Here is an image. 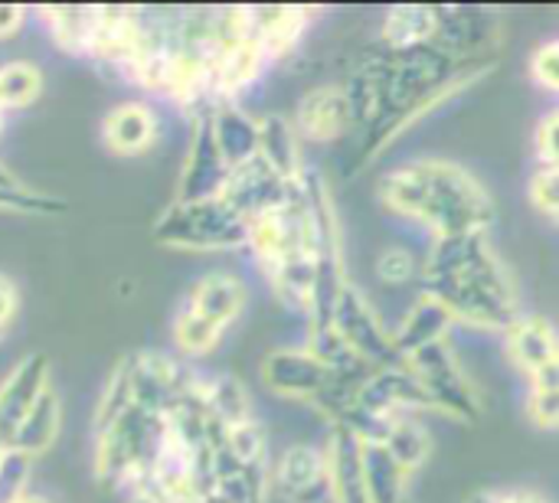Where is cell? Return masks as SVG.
I'll list each match as a JSON object with an SVG mask.
<instances>
[{"label":"cell","mask_w":559,"mask_h":503,"mask_svg":"<svg viewBox=\"0 0 559 503\" xmlns=\"http://www.w3.org/2000/svg\"><path fill=\"white\" fill-rule=\"evenodd\" d=\"M29 183H23L7 164H0V190H26Z\"/></svg>","instance_id":"obj_42"},{"label":"cell","mask_w":559,"mask_h":503,"mask_svg":"<svg viewBox=\"0 0 559 503\" xmlns=\"http://www.w3.org/2000/svg\"><path fill=\"white\" fill-rule=\"evenodd\" d=\"M324 327L334 331V337L357 360H364L373 370L403 363V357L396 350V340H393V327L383 324L380 311L370 304V298L354 282L341 291V298H337V304H334ZM308 331H321V327H308Z\"/></svg>","instance_id":"obj_10"},{"label":"cell","mask_w":559,"mask_h":503,"mask_svg":"<svg viewBox=\"0 0 559 503\" xmlns=\"http://www.w3.org/2000/svg\"><path fill=\"white\" fill-rule=\"evenodd\" d=\"M468 503H554L550 498H544L534 488H488L472 494Z\"/></svg>","instance_id":"obj_38"},{"label":"cell","mask_w":559,"mask_h":503,"mask_svg":"<svg viewBox=\"0 0 559 503\" xmlns=\"http://www.w3.org/2000/svg\"><path fill=\"white\" fill-rule=\"evenodd\" d=\"M43 92V72L39 65L26 62V59H13L0 65V108L10 111H23L29 108Z\"/></svg>","instance_id":"obj_31"},{"label":"cell","mask_w":559,"mask_h":503,"mask_svg":"<svg viewBox=\"0 0 559 503\" xmlns=\"http://www.w3.org/2000/svg\"><path fill=\"white\" fill-rule=\"evenodd\" d=\"M292 124L301 144H341L354 134V111L344 82H324L308 88L292 111Z\"/></svg>","instance_id":"obj_11"},{"label":"cell","mask_w":559,"mask_h":503,"mask_svg":"<svg viewBox=\"0 0 559 503\" xmlns=\"http://www.w3.org/2000/svg\"><path fill=\"white\" fill-rule=\"evenodd\" d=\"M154 239L183 252H246L249 219L223 193L206 200H174L157 216Z\"/></svg>","instance_id":"obj_8"},{"label":"cell","mask_w":559,"mask_h":503,"mask_svg":"<svg viewBox=\"0 0 559 503\" xmlns=\"http://www.w3.org/2000/svg\"><path fill=\"white\" fill-rule=\"evenodd\" d=\"M504 357L511 363V370L524 380L531 376L534 370L547 367L559 360V327L544 318V314H531L524 311L504 334Z\"/></svg>","instance_id":"obj_19"},{"label":"cell","mask_w":559,"mask_h":503,"mask_svg":"<svg viewBox=\"0 0 559 503\" xmlns=\"http://www.w3.org/2000/svg\"><path fill=\"white\" fill-rule=\"evenodd\" d=\"M246 304H249V288L239 275L206 272L187 288V298L180 308H187L190 314H197L229 334L236 327V321L242 318Z\"/></svg>","instance_id":"obj_16"},{"label":"cell","mask_w":559,"mask_h":503,"mask_svg":"<svg viewBox=\"0 0 559 503\" xmlns=\"http://www.w3.org/2000/svg\"><path fill=\"white\" fill-rule=\"evenodd\" d=\"M527 196H531V206L540 216H547L550 223L559 226V170L534 167V173L527 180Z\"/></svg>","instance_id":"obj_34"},{"label":"cell","mask_w":559,"mask_h":503,"mask_svg":"<svg viewBox=\"0 0 559 503\" xmlns=\"http://www.w3.org/2000/svg\"><path fill=\"white\" fill-rule=\"evenodd\" d=\"M3 115H7V111H3V108H0V128H3Z\"/></svg>","instance_id":"obj_45"},{"label":"cell","mask_w":559,"mask_h":503,"mask_svg":"<svg viewBox=\"0 0 559 503\" xmlns=\"http://www.w3.org/2000/svg\"><path fill=\"white\" fill-rule=\"evenodd\" d=\"M377 275L386 285H406L423 275V259H416L406 245H386L377 255Z\"/></svg>","instance_id":"obj_33"},{"label":"cell","mask_w":559,"mask_h":503,"mask_svg":"<svg viewBox=\"0 0 559 503\" xmlns=\"http://www.w3.org/2000/svg\"><path fill=\"white\" fill-rule=\"evenodd\" d=\"M59 429H62V403H59L56 390L49 386V390L39 396V403L29 409V416L23 419V426L16 429L10 448L36 462L39 455H46V452L56 445Z\"/></svg>","instance_id":"obj_27"},{"label":"cell","mask_w":559,"mask_h":503,"mask_svg":"<svg viewBox=\"0 0 559 503\" xmlns=\"http://www.w3.org/2000/svg\"><path fill=\"white\" fill-rule=\"evenodd\" d=\"M39 20L49 39L69 56H92L95 33L102 23V7H39Z\"/></svg>","instance_id":"obj_26"},{"label":"cell","mask_w":559,"mask_h":503,"mask_svg":"<svg viewBox=\"0 0 559 503\" xmlns=\"http://www.w3.org/2000/svg\"><path fill=\"white\" fill-rule=\"evenodd\" d=\"M406 367L413 370L429 412L445 416L462 426H475L481 419V393L475 390L472 376L465 373L449 340L413 354Z\"/></svg>","instance_id":"obj_9"},{"label":"cell","mask_w":559,"mask_h":503,"mask_svg":"<svg viewBox=\"0 0 559 503\" xmlns=\"http://www.w3.org/2000/svg\"><path fill=\"white\" fill-rule=\"evenodd\" d=\"M331 478L324 445H288L272 458V498L282 503H328Z\"/></svg>","instance_id":"obj_12"},{"label":"cell","mask_w":559,"mask_h":503,"mask_svg":"<svg viewBox=\"0 0 559 503\" xmlns=\"http://www.w3.org/2000/svg\"><path fill=\"white\" fill-rule=\"evenodd\" d=\"M246 252L278 304L308 318L321 262L331 252H344L337 206L318 170H308L285 203L249 223Z\"/></svg>","instance_id":"obj_2"},{"label":"cell","mask_w":559,"mask_h":503,"mask_svg":"<svg viewBox=\"0 0 559 503\" xmlns=\"http://www.w3.org/2000/svg\"><path fill=\"white\" fill-rule=\"evenodd\" d=\"M167 439V419L131 403L118 419L95 429V478L115 491H131L151 478Z\"/></svg>","instance_id":"obj_6"},{"label":"cell","mask_w":559,"mask_h":503,"mask_svg":"<svg viewBox=\"0 0 559 503\" xmlns=\"http://www.w3.org/2000/svg\"><path fill=\"white\" fill-rule=\"evenodd\" d=\"M419 288L449 311L455 327L504 334L524 314L518 282L491 245V232L429 242Z\"/></svg>","instance_id":"obj_3"},{"label":"cell","mask_w":559,"mask_h":503,"mask_svg":"<svg viewBox=\"0 0 559 503\" xmlns=\"http://www.w3.org/2000/svg\"><path fill=\"white\" fill-rule=\"evenodd\" d=\"M141 33H144V10L131 7H102V23L95 33L92 46V62L111 75H121L124 82L131 79V69L138 62L141 49Z\"/></svg>","instance_id":"obj_15"},{"label":"cell","mask_w":559,"mask_h":503,"mask_svg":"<svg viewBox=\"0 0 559 503\" xmlns=\"http://www.w3.org/2000/svg\"><path fill=\"white\" fill-rule=\"evenodd\" d=\"M29 471H33V458L7 448V455L0 458V503H16L26 491V481H29Z\"/></svg>","instance_id":"obj_36"},{"label":"cell","mask_w":559,"mask_h":503,"mask_svg":"<svg viewBox=\"0 0 559 503\" xmlns=\"http://www.w3.org/2000/svg\"><path fill=\"white\" fill-rule=\"evenodd\" d=\"M442 7H390L377 23V46L390 52L426 49L439 43Z\"/></svg>","instance_id":"obj_22"},{"label":"cell","mask_w":559,"mask_h":503,"mask_svg":"<svg viewBox=\"0 0 559 503\" xmlns=\"http://www.w3.org/2000/svg\"><path fill=\"white\" fill-rule=\"evenodd\" d=\"M3 455H7V445H3V442H0V458H3Z\"/></svg>","instance_id":"obj_44"},{"label":"cell","mask_w":559,"mask_h":503,"mask_svg":"<svg viewBox=\"0 0 559 503\" xmlns=\"http://www.w3.org/2000/svg\"><path fill=\"white\" fill-rule=\"evenodd\" d=\"M262 386L288 403H301L308 409H314L318 416L328 419V426H337L347 419L364 380L357 373H337L331 363H324L305 340L301 344H288V347H275L262 357L259 367Z\"/></svg>","instance_id":"obj_5"},{"label":"cell","mask_w":559,"mask_h":503,"mask_svg":"<svg viewBox=\"0 0 559 503\" xmlns=\"http://www.w3.org/2000/svg\"><path fill=\"white\" fill-rule=\"evenodd\" d=\"M210 124L229 170L259 157V115L246 111L242 105H216L210 108Z\"/></svg>","instance_id":"obj_25"},{"label":"cell","mask_w":559,"mask_h":503,"mask_svg":"<svg viewBox=\"0 0 559 503\" xmlns=\"http://www.w3.org/2000/svg\"><path fill=\"white\" fill-rule=\"evenodd\" d=\"M16 503H46V501H43V498H36V494H23Z\"/></svg>","instance_id":"obj_43"},{"label":"cell","mask_w":559,"mask_h":503,"mask_svg":"<svg viewBox=\"0 0 559 503\" xmlns=\"http://www.w3.org/2000/svg\"><path fill=\"white\" fill-rule=\"evenodd\" d=\"M452 331H455V321L449 318V311L439 301H432L429 295L419 291V298L406 308L403 321L393 327V340H396L400 357L409 360L413 354L449 340Z\"/></svg>","instance_id":"obj_23"},{"label":"cell","mask_w":559,"mask_h":503,"mask_svg":"<svg viewBox=\"0 0 559 503\" xmlns=\"http://www.w3.org/2000/svg\"><path fill=\"white\" fill-rule=\"evenodd\" d=\"M377 200L429 242L491 232L498 216L485 183L449 157H413L390 167L377 183Z\"/></svg>","instance_id":"obj_4"},{"label":"cell","mask_w":559,"mask_h":503,"mask_svg":"<svg viewBox=\"0 0 559 503\" xmlns=\"http://www.w3.org/2000/svg\"><path fill=\"white\" fill-rule=\"evenodd\" d=\"M49 373H52V367H49L46 354H26L0 380V442L7 448H10L16 429L23 426V419L29 416V409L52 386Z\"/></svg>","instance_id":"obj_14"},{"label":"cell","mask_w":559,"mask_h":503,"mask_svg":"<svg viewBox=\"0 0 559 503\" xmlns=\"http://www.w3.org/2000/svg\"><path fill=\"white\" fill-rule=\"evenodd\" d=\"M360 439L386 448L409 475H416L429 462V455H432V435H429V429H426L419 412L390 416V419L370 426L367 432H360Z\"/></svg>","instance_id":"obj_21"},{"label":"cell","mask_w":559,"mask_h":503,"mask_svg":"<svg viewBox=\"0 0 559 503\" xmlns=\"http://www.w3.org/2000/svg\"><path fill=\"white\" fill-rule=\"evenodd\" d=\"M531 79L537 88H544L547 95L559 98V33L544 39L534 52H531Z\"/></svg>","instance_id":"obj_35"},{"label":"cell","mask_w":559,"mask_h":503,"mask_svg":"<svg viewBox=\"0 0 559 503\" xmlns=\"http://www.w3.org/2000/svg\"><path fill=\"white\" fill-rule=\"evenodd\" d=\"M364 478L370 503H403L409 501L413 475L380 445L364 442Z\"/></svg>","instance_id":"obj_28"},{"label":"cell","mask_w":559,"mask_h":503,"mask_svg":"<svg viewBox=\"0 0 559 503\" xmlns=\"http://www.w3.org/2000/svg\"><path fill=\"white\" fill-rule=\"evenodd\" d=\"M324 455L331 478L328 503H370L364 478V439L347 426H328Z\"/></svg>","instance_id":"obj_17"},{"label":"cell","mask_w":559,"mask_h":503,"mask_svg":"<svg viewBox=\"0 0 559 503\" xmlns=\"http://www.w3.org/2000/svg\"><path fill=\"white\" fill-rule=\"evenodd\" d=\"M0 209L3 213H26V216H52V213H62L66 203L52 193L26 187V190H0Z\"/></svg>","instance_id":"obj_32"},{"label":"cell","mask_w":559,"mask_h":503,"mask_svg":"<svg viewBox=\"0 0 559 503\" xmlns=\"http://www.w3.org/2000/svg\"><path fill=\"white\" fill-rule=\"evenodd\" d=\"M488 72L491 65L462 62L442 46L409 52L373 46L364 52L344 79L354 111L357 167H370L400 141V134Z\"/></svg>","instance_id":"obj_1"},{"label":"cell","mask_w":559,"mask_h":503,"mask_svg":"<svg viewBox=\"0 0 559 503\" xmlns=\"http://www.w3.org/2000/svg\"><path fill=\"white\" fill-rule=\"evenodd\" d=\"M26 10L23 7H0V43H7V39H13V36H20V29H23V23H26Z\"/></svg>","instance_id":"obj_40"},{"label":"cell","mask_w":559,"mask_h":503,"mask_svg":"<svg viewBox=\"0 0 559 503\" xmlns=\"http://www.w3.org/2000/svg\"><path fill=\"white\" fill-rule=\"evenodd\" d=\"M223 340H226V331H223V327H216V324H210V321L190 314L187 308H180V311L174 314L170 344H174V354H177L180 360H187V363L203 360V357H210Z\"/></svg>","instance_id":"obj_30"},{"label":"cell","mask_w":559,"mask_h":503,"mask_svg":"<svg viewBox=\"0 0 559 503\" xmlns=\"http://www.w3.org/2000/svg\"><path fill=\"white\" fill-rule=\"evenodd\" d=\"M272 69L252 36L249 7H216L210 13V105H242Z\"/></svg>","instance_id":"obj_7"},{"label":"cell","mask_w":559,"mask_h":503,"mask_svg":"<svg viewBox=\"0 0 559 503\" xmlns=\"http://www.w3.org/2000/svg\"><path fill=\"white\" fill-rule=\"evenodd\" d=\"M124 498H128V503H174L157 484H151V481H141V484L131 488Z\"/></svg>","instance_id":"obj_41"},{"label":"cell","mask_w":559,"mask_h":503,"mask_svg":"<svg viewBox=\"0 0 559 503\" xmlns=\"http://www.w3.org/2000/svg\"><path fill=\"white\" fill-rule=\"evenodd\" d=\"M403 503H413V498H409V501H403Z\"/></svg>","instance_id":"obj_46"},{"label":"cell","mask_w":559,"mask_h":503,"mask_svg":"<svg viewBox=\"0 0 559 503\" xmlns=\"http://www.w3.org/2000/svg\"><path fill=\"white\" fill-rule=\"evenodd\" d=\"M534 157H537V167L559 170V105L547 115H540L534 128Z\"/></svg>","instance_id":"obj_37"},{"label":"cell","mask_w":559,"mask_h":503,"mask_svg":"<svg viewBox=\"0 0 559 503\" xmlns=\"http://www.w3.org/2000/svg\"><path fill=\"white\" fill-rule=\"evenodd\" d=\"M259 157L285 180H305L308 164L301 154V137L285 115H259Z\"/></svg>","instance_id":"obj_24"},{"label":"cell","mask_w":559,"mask_h":503,"mask_svg":"<svg viewBox=\"0 0 559 503\" xmlns=\"http://www.w3.org/2000/svg\"><path fill=\"white\" fill-rule=\"evenodd\" d=\"M190 144H187V157L180 167V180H177V200H206V196H219L229 177V164L216 144L213 124H210V111L190 118Z\"/></svg>","instance_id":"obj_13"},{"label":"cell","mask_w":559,"mask_h":503,"mask_svg":"<svg viewBox=\"0 0 559 503\" xmlns=\"http://www.w3.org/2000/svg\"><path fill=\"white\" fill-rule=\"evenodd\" d=\"M314 16L318 13L311 7H249L252 36L272 65L285 62L301 46Z\"/></svg>","instance_id":"obj_20"},{"label":"cell","mask_w":559,"mask_h":503,"mask_svg":"<svg viewBox=\"0 0 559 503\" xmlns=\"http://www.w3.org/2000/svg\"><path fill=\"white\" fill-rule=\"evenodd\" d=\"M20 314V288L10 275L0 272V334H10Z\"/></svg>","instance_id":"obj_39"},{"label":"cell","mask_w":559,"mask_h":503,"mask_svg":"<svg viewBox=\"0 0 559 503\" xmlns=\"http://www.w3.org/2000/svg\"><path fill=\"white\" fill-rule=\"evenodd\" d=\"M524 383V416L537 432H559V360L534 370Z\"/></svg>","instance_id":"obj_29"},{"label":"cell","mask_w":559,"mask_h":503,"mask_svg":"<svg viewBox=\"0 0 559 503\" xmlns=\"http://www.w3.org/2000/svg\"><path fill=\"white\" fill-rule=\"evenodd\" d=\"M102 141L115 157H141L160 141V118L151 101H118L102 121Z\"/></svg>","instance_id":"obj_18"}]
</instances>
